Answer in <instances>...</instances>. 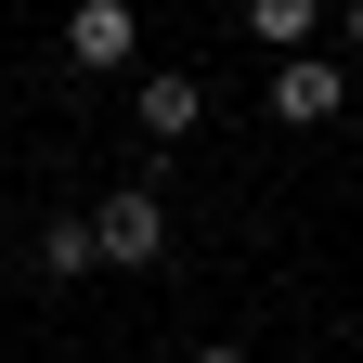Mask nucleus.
Returning <instances> with one entry per match:
<instances>
[{
	"label": "nucleus",
	"instance_id": "nucleus-1",
	"mask_svg": "<svg viewBox=\"0 0 363 363\" xmlns=\"http://www.w3.org/2000/svg\"><path fill=\"white\" fill-rule=\"evenodd\" d=\"M91 259H104V272H156V259H169V208L143 195V182L91 195Z\"/></svg>",
	"mask_w": 363,
	"mask_h": 363
},
{
	"label": "nucleus",
	"instance_id": "nucleus-2",
	"mask_svg": "<svg viewBox=\"0 0 363 363\" xmlns=\"http://www.w3.org/2000/svg\"><path fill=\"white\" fill-rule=\"evenodd\" d=\"M65 65H78V78L143 65V13H130V0H78V13H65Z\"/></svg>",
	"mask_w": 363,
	"mask_h": 363
},
{
	"label": "nucleus",
	"instance_id": "nucleus-3",
	"mask_svg": "<svg viewBox=\"0 0 363 363\" xmlns=\"http://www.w3.org/2000/svg\"><path fill=\"white\" fill-rule=\"evenodd\" d=\"M195 117H208V78L195 65H143L130 78V130H143V143H182Z\"/></svg>",
	"mask_w": 363,
	"mask_h": 363
},
{
	"label": "nucleus",
	"instance_id": "nucleus-4",
	"mask_svg": "<svg viewBox=\"0 0 363 363\" xmlns=\"http://www.w3.org/2000/svg\"><path fill=\"white\" fill-rule=\"evenodd\" d=\"M350 104V78L325 65V52H298V65H272V130H325Z\"/></svg>",
	"mask_w": 363,
	"mask_h": 363
},
{
	"label": "nucleus",
	"instance_id": "nucleus-5",
	"mask_svg": "<svg viewBox=\"0 0 363 363\" xmlns=\"http://www.w3.org/2000/svg\"><path fill=\"white\" fill-rule=\"evenodd\" d=\"M247 39H259L272 65H298L311 39H325V13H311V0H247Z\"/></svg>",
	"mask_w": 363,
	"mask_h": 363
},
{
	"label": "nucleus",
	"instance_id": "nucleus-6",
	"mask_svg": "<svg viewBox=\"0 0 363 363\" xmlns=\"http://www.w3.org/2000/svg\"><path fill=\"white\" fill-rule=\"evenodd\" d=\"M39 272H65V286L104 272V259H91V208H52V220H39Z\"/></svg>",
	"mask_w": 363,
	"mask_h": 363
},
{
	"label": "nucleus",
	"instance_id": "nucleus-7",
	"mask_svg": "<svg viewBox=\"0 0 363 363\" xmlns=\"http://www.w3.org/2000/svg\"><path fill=\"white\" fill-rule=\"evenodd\" d=\"M337 39H350V52H363V0H350V13H337Z\"/></svg>",
	"mask_w": 363,
	"mask_h": 363
},
{
	"label": "nucleus",
	"instance_id": "nucleus-8",
	"mask_svg": "<svg viewBox=\"0 0 363 363\" xmlns=\"http://www.w3.org/2000/svg\"><path fill=\"white\" fill-rule=\"evenodd\" d=\"M195 363H247V350H234V337H208V350H195Z\"/></svg>",
	"mask_w": 363,
	"mask_h": 363
}]
</instances>
